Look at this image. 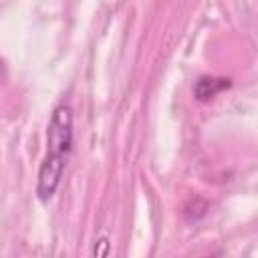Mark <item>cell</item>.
<instances>
[{
	"mask_svg": "<svg viewBox=\"0 0 258 258\" xmlns=\"http://www.w3.org/2000/svg\"><path fill=\"white\" fill-rule=\"evenodd\" d=\"M73 149V109L69 103H58L46 127V155L38 167L36 198L46 204L58 189L67 159Z\"/></svg>",
	"mask_w": 258,
	"mask_h": 258,
	"instance_id": "1",
	"label": "cell"
},
{
	"mask_svg": "<svg viewBox=\"0 0 258 258\" xmlns=\"http://www.w3.org/2000/svg\"><path fill=\"white\" fill-rule=\"evenodd\" d=\"M230 85H232V81L230 79H224V77H200L196 81L194 95H196L198 101H210L218 93H222L224 89H228Z\"/></svg>",
	"mask_w": 258,
	"mask_h": 258,
	"instance_id": "2",
	"label": "cell"
},
{
	"mask_svg": "<svg viewBox=\"0 0 258 258\" xmlns=\"http://www.w3.org/2000/svg\"><path fill=\"white\" fill-rule=\"evenodd\" d=\"M6 77H8V69H6V62L0 58V83H4Z\"/></svg>",
	"mask_w": 258,
	"mask_h": 258,
	"instance_id": "3",
	"label": "cell"
}]
</instances>
